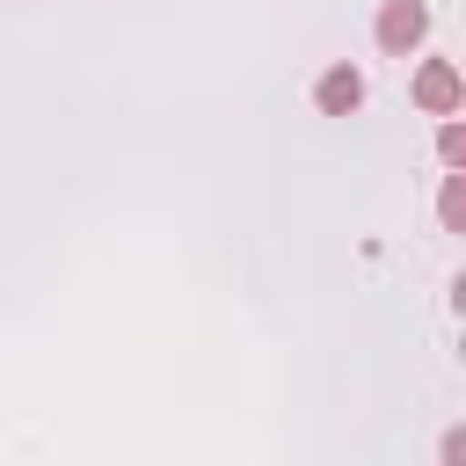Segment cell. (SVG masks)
I'll list each match as a JSON object with an SVG mask.
<instances>
[{
    "mask_svg": "<svg viewBox=\"0 0 466 466\" xmlns=\"http://www.w3.org/2000/svg\"><path fill=\"white\" fill-rule=\"evenodd\" d=\"M371 36H379L386 58H415V51L430 44V0H379Z\"/></svg>",
    "mask_w": 466,
    "mask_h": 466,
    "instance_id": "6da1fadb",
    "label": "cell"
},
{
    "mask_svg": "<svg viewBox=\"0 0 466 466\" xmlns=\"http://www.w3.org/2000/svg\"><path fill=\"white\" fill-rule=\"evenodd\" d=\"M408 102H415L422 116H459V102H466L459 66H451V58H422V66H415V80H408Z\"/></svg>",
    "mask_w": 466,
    "mask_h": 466,
    "instance_id": "7a4b0ae2",
    "label": "cell"
},
{
    "mask_svg": "<svg viewBox=\"0 0 466 466\" xmlns=\"http://www.w3.org/2000/svg\"><path fill=\"white\" fill-rule=\"evenodd\" d=\"M313 109H320V116H357V109H364V73H357L350 58H335V66L313 80Z\"/></svg>",
    "mask_w": 466,
    "mask_h": 466,
    "instance_id": "3957f363",
    "label": "cell"
},
{
    "mask_svg": "<svg viewBox=\"0 0 466 466\" xmlns=\"http://www.w3.org/2000/svg\"><path fill=\"white\" fill-rule=\"evenodd\" d=\"M437 218H444V233H466V175H459V167H451L444 189H437Z\"/></svg>",
    "mask_w": 466,
    "mask_h": 466,
    "instance_id": "277c9868",
    "label": "cell"
},
{
    "mask_svg": "<svg viewBox=\"0 0 466 466\" xmlns=\"http://www.w3.org/2000/svg\"><path fill=\"white\" fill-rule=\"evenodd\" d=\"M437 160H444V167H466V124H459V116L437 124Z\"/></svg>",
    "mask_w": 466,
    "mask_h": 466,
    "instance_id": "5b68a950",
    "label": "cell"
}]
</instances>
